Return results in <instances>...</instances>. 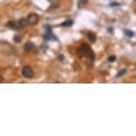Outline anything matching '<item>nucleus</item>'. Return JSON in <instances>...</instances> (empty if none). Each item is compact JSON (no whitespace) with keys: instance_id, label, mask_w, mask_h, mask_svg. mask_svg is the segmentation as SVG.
<instances>
[{"instance_id":"nucleus-19","label":"nucleus","mask_w":136,"mask_h":136,"mask_svg":"<svg viewBox=\"0 0 136 136\" xmlns=\"http://www.w3.org/2000/svg\"><path fill=\"white\" fill-rule=\"evenodd\" d=\"M3 82H4V77H2L1 75H0V84H1V83H3Z\"/></svg>"},{"instance_id":"nucleus-17","label":"nucleus","mask_w":136,"mask_h":136,"mask_svg":"<svg viewBox=\"0 0 136 136\" xmlns=\"http://www.w3.org/2000/svg\"><path fill=\"white\" fill-rule=\"evenodd\" d=\"M57 59L59 60V61H61V62H62V61L64 60V56H63L62 54H60V55H58Z\"/></svg>"},{"instance_id":"nucleus-16","label":"nucleus","mask_w":136,"mask_h":136,"mask_svg":"<svg viewBox=\"0 0 136 136\" xmlns=\"http://www.w3.org/2000/svg\"><path fill=\"white\" fill-rule=\"evenodd\" d=\"M120 6V4L117 3V2H112V3H110V4H109V6H111V7H114V6Z\"/></svg>"},{"instance_id":"nucleus-10","label":"nucleus","mask_w":136,"mask_h":136,"mask_svg":"<svg viewBox=\"0 0 136 136\" xmlns=\"http://www.w3.org/2000/svg\"><path fill=\"white\" fill-rule=\"evenodd\" d=\"M125 34L128 37H132L134 36V33H133V31H132V30H128V29L125 30Z\"/></svg>"},{"instance_id":"nucleus-6","label":"nucleus","mask_w":136,"mask_h":136,"mask_svg":"<svg viewBox=\"0 0 136 136\" xmlns=\"http://www.w3.org/2000/svg\"><path fill=\"white\" fill-rule=\"evenodd\" d=\"M6 26L8 28V29H19V27H18V23H16L15 22H13V21H9V22H6Z\"/></svg>"},{"instance_id":"nucleus-14","label":"nucleus","mask_w":136,"mask_h":136,"mask_svg":"<svg viewBox=\"0 0 136 136\" xmlns=\"http://www.w3.org/2000/svg\"><path fill=\"white\" fill-rule=\"evenodd\" d=\"M59 7V4H57V3H53L50 6V7H49V10L52 8H53V9H56V8H58Z\"/></svg>"},{"instance_id":"nucleus-3","label":"nucleus","mask_w":136,"mask_h":136,"mask_svg":"<svg viewBox=\"0 0 136 136\" xmlns=\"http://www.w3.org/2000/svg\"><path fill=\"white\" fill-rule=\"evenodd\" d=\"M44 29H46V33L43 36L44 38V40H50V39H54V40H57V37H56L54 35L52 32V27L50 26H44Z\"/></svg>"},{"instance_id":"nucleus-4","label":"nucleus","mask_w":136,"mask_h":136,"mask_svg":"<svg viewBox=\"0 0 136 136\" xmlns=\"http://www.w3.org/2000/svg\"><path fill=\"white\" fill-rule=\"evenodd\" d=\"M27 21L29 22V24L30 25H35L39 21V16L35 13H29V16L27 18Z\"/></svg>"},{"instance_id":"nucleus-20","label":"nucleus","mask_w":136,"mask_h":136,"mask_svg":"<svg viewBox=\"0 0 136 136\" xmlns=\"http://www.w3.org/2000/svg\"><path fill=\"white\" fill-rule=\"evenodd\" d=\"M135 1H136V0H135Z\"/></svg>"},{"instance_id":"nucleus-12","label":"nucleus","mask_w":136,"mask_h":136,"mask_svg":"<svg viewBox=\"0 0 136 136\" xmlns=\"http://www.w3.org/2000/svg\"><path fill=\"white\" fill-rule=\"evenodd\" d=\"M86 4V0H78V8H82Z\"/></svg>"},{"instance_id":"nucleus-1","label":"nucleus","mask_w":136,"mask_h":136,"mask_svg":"<svg viewBox=\"0 0 136 136\" xmlns=\"http://www.w3.org/2000/svg\"><path fill=\"white\" fill-rule=\"evenodd\" d=\"M77 53L80 58L85 57L86 59L91 61V62H93V60H94V53H93V51L91 49L90 46L86 44H81V46L77 48Z\"/></svg>"},{"instance_id":"nucleus-7","label":"nucleus","mask_w":136,"mask_h":136,"mask_svg":"<svg viewBox=\"0 0 136 136\" xmlns=\"http://www.w3.org/2000/svg\"><path fill=\"white\" fill-rule=\"evenodd\" d=\"M28 24H29V22H28L27 19L22 18V19H21V20L19 21L18 27H19V29H20V28H25V27H27Z\"/></svg>"},{"instance_id":"nucleus-2","label":"nucleus","mask_w":136,"mask_h":136,"mask_svg":"<svg viewBox=\"0 0 136 136\" xmlns=\"http://www.w3.org/2000/svg\"><path fill=\"white\" fill-rule=\"evenodd\" d=\"M22 76L26 77V78H32L34 77V72H33V69H31L29 66H24L22 68Z\"/></svg>"},{"instance_id":"nucleus-11","label":"nucleus","mask_w":136,"mask_h":136,"mask_svg":"<svg viewBox=\"0 0 136 136\" xmlns=\"http://www.w3.org/2000/svg\"><path fill=\"white\" fill-rule=\"evenodd\" d=\"M13 41H14L15 43H21V42H22V37H21V36H19V35H15V36L13 37Z\"/></svg>"},{"instance_id":"nucleus-13","label":"nucleus","mask_w":136,"mask_h":136,"mask_svg":"<svg viewBox=\"0 0 136 136\" xmlns=\"http://www.w3.org/2000/svg\"><path fill=\"white\" fill-rule=\"evenodd\" d=\"M125 72H126V69H121L120 71H119L118 73V75H117V77H122V76H124V75L125 74Z\"/></svg>"},{"instance_id":"nucleus-18","label":"nucleus","mask_w":136,"mask_h":136,"mask_svg":"<svg viewBox=\"0 0 136 136\" xmlns=\"http://www.w3.org/2000/svg\"><path fill=\"white\" fill-rule=\"evenodd\" d=\"M108 31H109V33H113V29H112V28H109V29H108Z\"/></svg>"},{"instance_id":"nucleus-5","label":"nucleus","mask_w":136,"mask_h":136,"mask_svg":"<svg viewBox=\"0 0 136 136\" xmlns=\"http://www.w3.org/2000/svg\"><path fill=\"white\" fill-rule=\"evenodd\" d=\"M35 49V44L32 43V42H27V43L25 44L24 46V51L27 52V53H29V52H31L32 50H34Z\"/></svg>"},{"instance_id":"nucleus-9","label":"nucleus","mask_w":136,"mask_h":136,"mask_svg":"<svg viewBox=\"0 0 136 136\" xmlns=\"http://www.w3.org/2000/svg\"><path fill=\"white\" fill-rule=\"evenodd\" d=\"M74 22L72 20H67L65 22H63L62 23H61V26L62 27H71L73 25Z\"/></svg>"},{"instance_id":"nucleus-15","label":"nucleus","mask_w":136,"mask_h":136,"mask_svg":"<svg viewBox=\"0 0 136 136\" xmlns=\"http://www.w3.org/2000/svg\"><path fill=\"white\" fill-rule=\"evenodd\" d=\"M115 60H116V56L115 55H110V56H109V58H108V61H109V62H115Z\"/></svg>"},{"instance_id":"nucleus-8","label":"nucleus","mask_w":136,"mask_h":136,"mask_svg":"<svg viewBox=\"0 0 136 136\" xmlns=\"http://www.w3.org/2000/svg\"><path fill=\"white\" fill-rule=\"evenodd\" d=\"M87 37H88L89 40L92 42V43H94V42L96 41V35H95V33H93V32L89 31L88 34H87Z\"/></svg>"}]
</instances>
